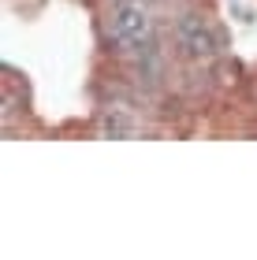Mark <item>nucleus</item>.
<instances>
[{
  "label": "nucleus",
  "instance_id": "obj_1",
  "mask_svg": "<svg viewBox=\"0 0 257 260\" xmlns=\"http://www.w3.org/2000/svg\"><path fill=\"white\" fill-rule=\"evenodd\" d=\"M149 30H153V19L142 0H120L108 15V41L116 49H138V45L149 41Z\"/></svg>",
  "mask_w": 257,
  "mask_h": 260
},
{
  "label": "nucleus",
  "instance_id": "obj_2",
  "mask_svg": "<svg viewBox=\"0 0 257 260\" xmlns=\"http://www.w3.org/2000/svg\"><path fill=\"white\" fill-rule=\"evenodd\" d=\"M175 45L190 60H213L220 52V38L202 15H179L175 19Z\"/></svg>",
  "mask_w": 257,
  "mask_h": 260
}]
</instances>
